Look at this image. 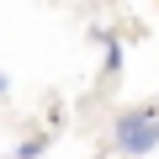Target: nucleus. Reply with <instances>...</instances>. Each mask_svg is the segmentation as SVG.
I'll list each match as a JSON object with an SVG mask.
<instances>
[{
    "instance_id": "obj_1",
    "label": "nucleus",
    "mask_w": 159,
    "mask_h": 159,
    "mask_svg": "<svg viewBox=\"0 0 159 159\" xmlns=\"http://www.w3.org/2000/svg\"><path fill=\"white\" fill-rule=\"evenodd\" d=\"M111 138H117V148H122L127 159L154 154V148H159V111H154V106H133V111H122L117 127H111Z\"/></svg>"
},
{
    "instance_id": "obj_2",
    "label": "nucleus",
    "mask_w": 159,
    "mask_h": 159,
    "mask_svg": "<svg viewBox=\"0 0 159 159\" xmlns=\"http://www.w3.org/2000/svg\"><path fill=\"white\" fill-rule=\"evenodd\" d=\"M6 90H11V80H6V74H0V96H6Z\"/></svg>"
}]
</instances>
